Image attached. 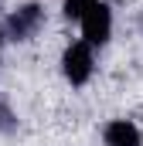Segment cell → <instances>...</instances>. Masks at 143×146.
Wrapping results in <instances>:
<instances>
[{
    "instance_id": "6da1fadb",
    "label": "cell",
    "mask_w": 143,
    "mask_h": 146,
    "mask_svg": "<svg viewBox=\"0 0 143 146\" xmlns=\"http://www.w3.org/2000/svg\"><path fill=\"white\" fill-rule=\"evenodd\" d=\"M61 72L72 85H85L92 78V44L89 41H75L61 54Z\"/></svg>"
},
{
    "instance_id": "7a4b0ae2",
    "label": "cell",
    "mask_w": 143,
    "mask_h": 146,
    "mask_svg": "<svg viewBox=\"0 0 143 146\" xmlns=\"http://www.w3.org/2000/svg\"><path fill=\"white\" fill-rule=\"evenodd\" d=\"M41 24H44L41 3H24V7H17V10L7 17V34H10V41H27V37L37 34Z\"/></svg>"
},
{
    "instance_id": "3957f363",
    "label": "cell",
    "mask_w": 143,
    "mask_h": 146,
    "mask_svg": "<svg viewBox=\"0 0 143 146\" xmlns=\"http://www.w3.org/2000/svg\"><path fill=\"white\" fill-rule=\"evenodd\" d=\"M112 34V10L109 3H92L82 17V37L89 44H106Z\"/></svg>"
},
{
    "instance_id": "277c9868",
    "label": "cell",
    "mask_w": 143,
    "mask_h": 146,
    "mask_svg": "<svg viewBox=\"0 0 143 146\" xmlns=\"http://www.w3.org/2000/svg\"><path fill=\"white\" fill-rule=\"evenodd\" d=\"M102 136H106V146H143L140 129H136L130 119H112Z\"/></svg>"
},
{
    "instance_id": "5b68a950",
    "label": "cell",
    "mask_w": 143,
    "mask_h": 146,
    "mask_svg": "<svg viewBox=\"0 0 143 146\" xmlns=\"http://www.w3.org/2000/svg\"><path fill=\"white\" fill-rule=\"evenodd\" d=\"M92 3H99V0H65V3H61V14H65L68 21H82Z\"/></svg>"
},
{
    "instance_id": "8992f818",
    "label": "cell",
    "mask_w": 143,
    "mask_h": 146,
    "mask_svg": "<svg viewBox=\"0 0 143 146\" xmlns=\"http://www.w3.org/2000/svg\"><path fill=\"white\" fill-rule=\"evenodd\" d=\"M10 129H17V115L0 102V133H10Z\"/></svg>"
}]
</instances>
